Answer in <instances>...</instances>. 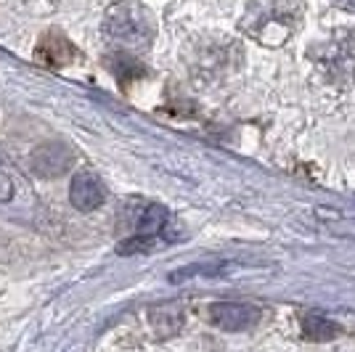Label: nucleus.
Instances as JSON below:
<instances>
[{
  "mask_svg": "<svg viewBox=\"0 0 355 352\" xmlns=\"http://www.w3.org/2000/svg\"><path fill=\"white\" fill-rule=\"evenodd\" d=\"M337 6H342V8H350V11H355V0H334Z\"/></svg>",
  "mask_w": 355,
  "mask_h": 352,
  "instance_id": "nucleus-10",
  "label": "nucleus"
},
{
  "mask_svg": "<svg viewBox=\"0 0 355 352\" xmlns=\"http://www.w3.org/2000/svg\"><path fill=\"white\" fill-rule=\"evenodd\" d=\"M74 161V151L61 141H51V143H40L32 151L30 164L35 175L40 177H59L64 175Z\"/></svg>",
  "mask_w": 355,
  "mask_h": 352,
  "instance_id": "nucleus-2",
  "label": "nucleus"
},
{
  "mask_svg": "<svg viewBox=\"0 0 355 352\" xmlns=\"http://www.w3.org/2000/svg\"><path fill=\"white\" fill-rule=\"evenodd\" d=\"M37 53H40L48 64H67V56L72 53V45L67 43V37L56 35V48H51L48 43H43V40H40V45H37Z\"/></svg>",
  "mask_w": 355,
  "mask_h": 352,
  "instance_id": "nucleus-7",
  "label": "nucleus"
},
{
  "mask_svg": "<svg viewBox=\"0 0 355 352\" xmlns=\"http://www.w3.org/2000/svg\"><path fill=\"white\" fill-rule=\"evenodd\" d=\"M170 212L159 204H141L133 212V231L135 236H148V238H159L167 231Z\"/></svg>",
  "mask_w": 355,
  "mask_h": 352,
  "instance_id": "nucleus-5",
  "label": "nucleus"
},
{
  "mask_svg": "<svg viewBox=\"0 0 355 352\" xmlns=\"http://www.w3.org/2000/svg\"><path fill=\"white\" fill-rule=\"evenodd\" d=\"M11 199H14V177L8 175L6 161L0 159V204H6Z\"/></svg>",
  "mask_w": 355,
  "mask_h": 352,
  "instance_id": "nucleus-9",
  "label": "nucleus"
},
{
  "mask_svg": "<svg viewBox=\"0 0 355 352\" xmlns=\"http://www.w3.org/2000/svg\"><path fill=\"white\" fill-rule=\"evenodd\" d=\"M260 318H263V310L252 308V305H239V302H215L209 308V321L225 328V331L250 328Z\"/></svg>",
  "mask_w": 355,
  "mask_h": 352,
  "instance_id": "nucleus-3",
  "label": "nucleus"
},
{
  "mask_svg": "<svg viewBox=\"0 0 355 352\" xmlns=\"http://www.w3.org/2000/svg\"><path fill=\"white\" fill-rule=\"evenodd\" d=\"M69 202L80 212H93L106 202V186L93 173H77L69 186Z\"/></svg>",
  "mask_w": 355,
  "mask_h": 352,
  "instance_id": "nucleus-4",
  "label": "nucleus"
},
{
  "mask_svg": "<svg viewBox=\"0 0 355 352\" xmlns=\"http://www.w3.org/2000/svg\"><path fill=\"white\" fill-rule=\"evenodd\" d=\"M104 32L112 40L128 45V48H146L154 40L157 27H154V16L146 6H141L135 0H119L106 11Z\"/></svg>",
  "mask_w": 355,
  "mask_h": 352,
  "instance_id": "nucleus-1",
  "label": "nucleus"
},
{
  "mask_svg": "<svg viewBox=\"0 0 355 352\" xmlns=\"http://www.w3.org/2000/svg\"><path fill=\"white\" fill-rule=\"evenodd\" d=\"M302 331H305L308 339H331L340 328H337V323H331L329 318H324V315L311 313V315H305V321H302Z\"/></svg>",
  "mask_w": 355,
  "mask_h": 352,
  "instance_id": "nucleus-6",
  "label": "nucleus"
},
{
  "mask_svg": "<svg viewBox=\"0 0 355 352\" xmlns=\"http://www.w3.org/2000/svg\"><path fill=\"white\" fill-rule=\"evenodd\" d=\"M157 241L159 238H148V236H130L128 241H122L117 247V252L119 254H144V252H148V249H154L157 247Z\"/></svg>",
  "mask_w": 355,
  "mask_h": 352,
  "instance_id": "nucleus-8",
  "label": "nucleus"
}]
</instances>
